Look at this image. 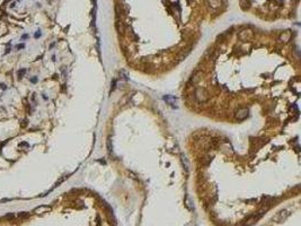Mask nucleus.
<instances>
[{"mask_svg": "<svg viewBox=\"0 0 301 226\" xmlns=\"http://www.w3.org/2000/svg\"><path fill=\"white\" fill-rule=\"evenodd\" d=\"M41 36V33H35V37H40Z\"/></svg>", "mask_w": 301, "mask_h": 226, "instance_id": "obj_25", "label": "nucleus"}, {"mask_svg": "<svg viewBox=\"0 0 301 226\" xmlns=\"http://www.w3.org/2000/svg\"><path fill=\"white\" fill-rule=\"evenodd\" d=\"M110 85H112V87H110V93H112V92H114L115 88H116V79H113Z\"/></svg>", "mask_w": 301, "mask_h": 226, "instance_id": "obj_18", "label": "nucleus"}, {"mask_svg": "<svg viewBox=\"0 0 301 226\" xmlns=\"http://www.w3.org/2000/svg\"><path fill=\"white\" fill-rule=\"evenodd\" d=\"M253 37V31L249 29H242V32L239 33V38L244 41V42H247V41H250Z\"/></svg>", "mask_w": 301, "mask_h": 226, "instance_id": "obj_5", "label": "nucleus"}, {"mask_svg": "<svg viewBox=\"0 0 301 226\" xmlns=\"http://www.w3.org/2000/svg\"><path fill=\"white\" fill-rule=\"evenodd\" d=\"M116 29H118V31L121 33V32H124V26H123V23L122 22H120V21H118L116 22Z\"/></svg>", "mask_w": 301, "mask_h": 226, "instance_id": "obj_13", "label": "nucleus"}, {"mask_svg": "<svg viewBox=\"0 0 301 226\" xmlns=\"http://www.w3.org/2000/svg\"><path fill=\"white\" fill-rule=\"evenodd\" d=\"M187 226H195V225H194V224H188Z\"/></svg>", "mask_w": 301, "mask_h": 226, "instance_id": "obj_27", "label": "nucleus"}, {"mask_svg": "<svg viewBox=\"0 0 301 226\" xmlns=\"http://www.w3.org/2000/svg\"><path fill=\"white\" fill-rule=\"evenodd\" d=\"M267 141H268V139L264 138V137H262V138H251L250 139V149L251 150H256L258 148H261L264 144H266Z\"/></svg>", "mask_w": 301, "mask_h": 226, "instance_id": "obj_2", "label": "nucleus"}, {"mask_svg": "<svg viewBox=\"0 0 301 226\" xmlns=\"http://www.w3.org/2000/svg\"><path fill=\"white\" fill-rule=\"evenodd\" d=\"M290 214H291V212H290L289 209H282L281 212H278L276 216H274L273 219H274L275 222H278V223H282L283 220H285V219L290 216Z\"/></svg>", "mask_w": 301, "mask_h": 226, "instance_id": "obj_4", "label": "nucleus"}, {"mask_svg": "<svg viewBox=\"0 0 301 226\" xmlns=\"http://www.w3.org/2000/svg\"><path fill=\"white\" fill-rule=\"evenodd\" d=\"M212 155H205V156H203V157H201L200 160H198V163H200V165H202V166H209V164L211 163V160H212Z\"/></svg>", "mask_w": 301, "mask_h": 226, "instance_id": "obj_9", "label": "nucleus"}, {"mask_svg": "<svg viewBox=\"0 0 301 226\" xmlns=\"http://www.w3.org/2000/svg\"><path fill=\"white\" fill-rule=\"evenodd\" d=\"M208 2L212 9H218L221 6V0H208Z\"/></svg>", "mask_w": 301, "mask_h": 226, "instance_id": "obj_10", "label": "nucleus"}, {"mask_svg": "<svg viewBox=\"0 0 301 226\" xmlns=\"http://www.w3.org/2000/svg\"><path fill=\"white\" fill-rule=\"evenodd\" d=\"M182 162H183V164L185 165V171H186V173H188V163H187V160L183 157L182 158Z\"/></svg>", "mask_w": 301, "mask_h": 226, "instance_id": "obj_16", "label": "nucleus"}, {"mask_svg": "<svg viewBox=\"0 0 301 226\" xmlns=\"http://www.w3.org/2000/svg\"><path fill=\"white\" fill-rule=\"evenodd\" d=\"M17 217L21 219H24V218H27V217H30V214L26 212H18L17 214Z\"/></svg>", "mask_w": 301, "mask_h": 226, "instance_id": "obj_12", "label": "nucleus"}, {"mask_svg": "<svg viewBox=\"0 0 301 226\" xmlns=\"http://www.w3.org/2000/svg\"><path fill=\"white\" fill-rule=\"evenodd\" d=\"M26 124H28V121H27V120H23V121H22V127H26Z\"/></svg>", "mask_w": 301, "mask_h": 226, "instance_id": "obj_20", "label": "nucleus"}, {"mask_svg": "<svg viewBox=\"0 0 301 226\" xmlns=\"http://www.w3.org/2000/svg\"><path fill=\"white\" fill-rule=\"evenodd\" d=\"M25 73H26V69H25V68H23V69H19V70L17 71V76H18L19 78H23Z\"/></svg>", "mask_w": 301, "mask_h": 226, "instance_id": "obj_14", "label": "nucleus"}, {"mask_svg": "<svg viewBox=\"0 0 301 226\" xmlns=\"http://www.w3.org/2000/svg\"><path fill=\"white\" fill-rule=\"evenodd\" d=\"M28 147H30V144L26 143V141H23V143L19 144V148H26V149H27Z\"/></svg>", "mask_w": 301, "mask_h": 226, "instance_id": "obj_17", "label": "nucleus"}, {"mask_svg": "<svg viewBox=\"0 0 301 226\" xmlns=\"http://www.w3.org/2000/svg\"><path fill=\"white\" fill-rule=\"evenodd\" d=\"M107 148H108V153L110 154L113 153V146H112V140H110V138H108V140H107Z\"/></svg>", "mask_w": 301, "mask_h": 226, "instance_id": "obj_15", "label": "nucleus"}, {"mask_svg": "<svg viewBox=\"0 0 301 226\" xmlns=\"http://www.w3.org/2000/svg\"><path fill=\"white\" fill-rule=\"evenodd\" d=\"M13 217H14V215H13V214H8V215H6V218L10 219V218H13Z\"/></svg>", "mask_w": 301, "mask_h": 226, "instance_id": "obj_22", "label": "nucleus"}, {"mask_svg": "<svg viewBox=\"0 0 301 226\" xmlns=\"http://www.w3.org/2000/svg\"><path fill=\"white\" fill-rule=\"evenodd\" d=\"M186 206H187L190 209H193V207L191 206V201H190V199H188L187 197H186Z\"/></svg>", "mask_w": 301, "mask_h": 226, "instance_id": "obj_19", "label": "nucleus"}, {"mask_svg": "<svg viewBox=\"0 0 301 226\" xmlns=\"http://www.w3.org/2000/svg\"><path fill=\"white\" fill-rule=\"evenodd\" d=\"M275 200H276V199H275V198H273V197H264L263 198V204L266 205V207H268V208H270V206H271Z\"/></svg>", "mask_w": 301, "mask_h": 226, "instance_id": "obj_11", "label": "nucleus"}, {"mask_svg": "<svg viewBox=\"0 0 301 226\" xmlns=\"http://www.w3.org/2000/svg\"><path fill=\"white\" fill-rule=\"evenodd\" d=\"M291 32L290 31H285V32H283V33H281L279 36V40L281 42H283V43H288L289 41H290V38H291Z\"/></svg>", "mask_w": 301, "mask_h": 226, "instance_id": "obj_8", "label": "nucleus"}, {"mask_svg": "<svg viewBox=\"0 0 301 226\" xmlns=\"http://www.w3.org/2000/svg\"><path fill=\"white\" fill-rule=\"evenodd\" d=\"M30 81H32V83H36L37 78H36V77H34V78H32V79H30Z\"/></svg>", "mask_w": 301, "mask_h": 226, "instance_id": "obj_23", "label": "nucleus"}, {"mask_svg": "<svg viewBox=\"0 0 301 226\" xmlns=\"http://www.w3.org/2000/svg\"><path fill=\"white\" fill-rule=\"evenodd\" d=\"M195 98L198 100V102L204 103L209 100V94L206 92L204 87H198L195 89Z\"/></svg>", "mask_w": 301, "mask_h": 226, "instance_id": "obj_1", "label": "nucleus"}, {"mask_svg": "<svg viewBox=\"0 0 301 226\" xmlns=\"http://www.w3.org/2000/svg\"><path fill=\"white\" fill-rule=\"evenodd\" d=\"M0 86H1L2 89H6V85H5V84H0Z\"/></svg>", "mask_w": 301, "mask_h": 226, "instance_id": "obj_24", "label": "nucleus"}, {"mask_svg": "<svg viewBox=\"0 0 301 226\" xmlns=\"http://www.w3.org/2000/svg\"><path fill=\"white\" fill-rule=\"evenodd\" d=\"M27 37H28V35H26V34H24V35H23V36H22V38H27Z\"/></svg>", "mask_w": 301, "mask_h": 226, "instance_id": "obj_26", "label": "nucleus"}, {"mask_svg": "<svg viewBox=\"0 0 301 226\" xmlns=\"http://www.w3.org/2000/svg\"><path fill=\"white\" fill-rule=\"evenodd\" d=\"M25 48V44H19V45H17V49H24Z\"/></svg>", "mask_w": 301, "mask_h": 226, "instance_id": "obj_21", "label": "nucleus"}, {"mask_svg": "<svg viewBox=\"0 0 301 226\" xmlns=\"http://www.w3.org/2000/svg\"><path fill=\"white\" fill-rule=\"evenodd\" d=\"M51 207L50 206H38L36 207L35 209H34V214H36V215H42V214H45V212H51Z\"/></svg>", "mask_w": 301, "mask_h": 226, "instance_id": "obj_6", "label": "nucleus"}, {"mask_svg": "<svg viewBox=\"0 0 301 226\" xmlns=\"http://www.w3.org/2000/svg\"><path fill=\"white\" fill-rule=\"evenodd\" d=\"M248 115H249V110L247 108H242V109H238L235 111V118L238 121H242V120L247 119Z\"/></svg>", "mask_w": 301, "mask_h": 226, "instance_id": "obj_3", "label": "nucleus"}, {"mask_svg": "<svg viewBox=\"0 0 301 226\" xmlns=\"http://www.w3.org/2000/svg\"><path fill=\"white\" fill-rule=\"evenodd\" d=\"M201 77H202V73H201L200 70L194 71L193 75L191 76V78H190L188 84H198V81H200V79H201Z\"/></svg>", "mask_w": 301, "mask_h": 226, "instance_id": "obj_7", "label": "nucleus"}]
</instances>
